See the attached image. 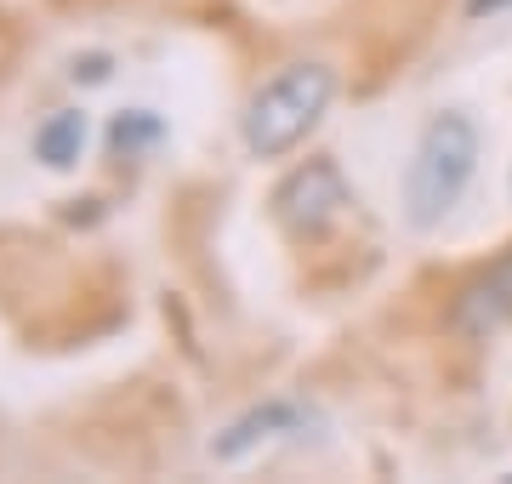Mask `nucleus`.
<instances>
[{"label": "nucleus", "mask_w": 512, "mask_h": 484, "mask_svg": "<svg viewBox=\"0 0 512 484\" xmlns=\"http://www.w3.org/2000/svg\"><path fill=\"white\" fill-rule=\"evenodd\" d=\"M86 143H92V120H86V109L46 114V120L35 126V137H29V149H35V160L46 171H74L80 166V154H86Z\"/></svg>", "instance_id": "obj_6"}, {"label": "nucleus", "mask_w": 512, "mask_h": 484, "mask_svg": "<svg viewBox=\"0 0 512 484\" xmlns=\"http://www.w3.org/2000/svg\"><path fill=\"white\" fill-rule=\"evenodd\" d=\"M507 325H512V245L495 262H484L478 274H467L461 291L450 297V331L467 336V342H484Z\"/></svg>", "instance_id": "obj_5"}, {"label": "nucleus", "mask_w": 512, "mask_h": 484, "mask_svg": "<svg viewBox=\"0 0 512 484\" xmlns=\"http://www.w3.org/2000/svg\"><path fill=\"white\" fill-rule=\"evenodd\" d=\"M348 205H353V183L330 154L302 160V166L285 171L274 183V194H268V211H274V223L285 228L291 240H325L330 228L342 223Z\"/></svg>", "instance_id": "obj_3"}, {"label": "nucleus", "mask_w": 512, "mask_h": 484, "mask_svg": "<svg viewBox=\"0 0 512 484\" xmlns=\"http://www.w3.org/2000/svg\"><path fill=\"white\" fill-rule=\"evenodd\" d=\"M109 69H114V57H109V52H86V57H74L69 75L80 80V86H103V80H109Z\"/></svg>", "instance_id": "obj_8"}, {"label": "nucleus", "mask_w": 512, "mask_h": 484, "mask_svg": "<svg viewBox=\"0 0 512 484\" xmlns=\"http://www.w3.org/2000/svg\"><path fill=\"white\" fill-rule=\"evenodd\" d=\"M308 428H319V410L291 399V393H274L262 405L239 410L234 422L211 439V462H245L251 450H262L268 439H302Z\"/></svg>", "instance_id": "obj_4"}, {"label": "nucleus", "mask_w": 512, "mask_h": 484, "mask_svg": "<svg viewBox=\"0 0 512 484\" xmlns=\"http://www.w3.org/2000/svg\"><path fill=\"white\" fill-rule=\"evenodd\" d=\"M478 154H484V131L467 109H439L421 126L404 166V223L416 234H433L461 205L478 177Z\"/></svg>", "instance_id": "obj_1"}, {"label": "nucleus", "mask_w": 512, "mask_h": 484, "mask_svg": "<svg viewBox=\"0 0 512 484\" xmlns=\"http://www.w3.org/2000/svg\"><path fill=\"white\" fill-rule=\"evenodd\" d=\"M495 12H512V0H467V18H495Z\"/></svg>", "instance_id": "obj_9"}, {"label": "nucleus", "mask_w": 512, "mask_h": 484, "mask_svg": "<svg viewBox=\"0 0 512 484\" xmlns=\"http://www.w3.org/2000/svg\"><path fill=\"white\" fill-rule=\"evenodd\" d=\"M336 103V69L330 63H285L274 80H262L239 114V137H245V149L256 160H279V154H291L308 143V131L319 126Z\"/></svg>", "instance_id": "obj_2"}, {"label": "nucleus", "mask_w": 512, "mask_h": 484, "mask_svg": "<svg viewBox=\"0 0 512 484\" xmlns=\"http://www.w3.org/2000/svg\"><path fill=\"white\" fill-rule=\"evenodd\" d=\"M160 137H165V120L154 109H120L114 126H109V149L131 160V154H143L148 143H160Z\"/></svg>", "instance_id": "obj_7"}]
</instances>
